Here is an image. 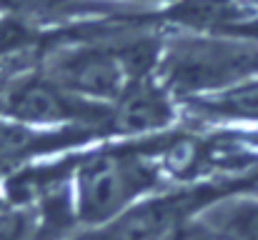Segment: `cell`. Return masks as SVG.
I'll list each match as a JSON object with an SVG mask.
<instances>
[{
	"label": "cell",
	"instance_id": "6da1fadb",
	"mask_svg": "<svg viewBox=\"0 0 258 240\" xmlns=\"http://www.w3.org/2000/svg\"><path fill=\"white\" fill-rule=\"evenodd\" d=\"M166 88L175 95L223 90L258 75V40L221 35L175 40L161 63Z\"/></svg>",
	"mask_w": 258,
	"mask_h": 240
},
{
	"label": "cell",
	"instance_id": "7a4b0ae2",
	"mask_svg": "<svg viewBox=\"0 0 258 240\" xmlns=\"http://www.w3.org/2000/svg\"><path fill=\"white\" fill-rule=\"evenodd\" d=\"M153 185L146 163L128 155H95L76 175V218L86 225H110Z\"/></svg>",
	"mask_w": 258,
	"mask_h": 240
},
{
	"label": "cell",
	"instance_id": "3957f363",
	"mask_svg": "<svg viewBox=\"0 0 258 240\" xmlns=\"http://www.w3.org/2000/svg\"><path fill=\"white\" fill-rule=\"evenodd\" d=\"M48 80L81 100H118L131 83L115 50L103 48L63 55L53 65V78Z\"/></svg>",
	"mask_w": 258,
	"mask_h": 240
},
{
	"label": "cell",
	"instance_id": "277c9868",
	"mask_svg": "<svg viewBox=\"0 0 258 240\" xmlns=\"http://www.w3.org/2000/svg\"><path fill=\"white\" fill-rule=\"evenodd\" d=\"M173 118V103L163 88L153 85L148 78L133 80L115 100L113 128L123 135L148 133L168 125Z\"/></svg>",
	"mask_w": 258,
	"mask_h": 240
},
{
	"label": "cell",
	"instance_id": "5b68a950",
	"mask_svg": "<svg viewBox=\"0 0 258 240\" xmlns=\"http://www.w3.org/2000/svg\"><path fill=\"white\" fill-rule=\"evenodd\" d=\"M88 100H81L53 80H28L18 85L8 98V113L25 123H58L68 118H78L86 113Z\"/></svg>",
	"mask_w": 258,
	"mask_h": 240
},
{
	"label": "cell",
	"instance_id": "8992f818",
	"mask_svg": "<svg viewBox=\"0 0 258 240\" xmlns=\"http://www.w3.org/2000/svg\"><path fill=\"white\" fill-rule=\"evenodd\" d=\"M211 240H258V200L236 198L203 213L198 225Z\"/></svg>",
	"mask_w": 258,
	"mask_h": 240
},
{
	"label": "cell",
	"instance_id": "52a82bcc",
	"mask_svg": "<svg viewBox=\"0 0 258 240\" xmlns=\"http://www.w3.org/2000/svg\"><path fill=\"white\" fill-rule=\"evenodd\" d=\"M168 15L185 28L226 33L233 25L248 20L253 13H248L241 0H178Z\"/></svg>",
	"mask_w": 258,
	"mask_h": 240
},
{
	"label": "cell",
	"instance_id": "ba28073f",
	"mask_svg": "<svg viewBox=\"0 0 258 240\" xmlns=\"http://www.w3.org/2000/svg\"><path fill=\"white\" fill-rule=\"evenodd\" d=\"M211 108L231 118H256L258 120V85H241L233 93L221 95V100L211 103Z\"/></svg>",
	"mask_w": 258,
	"mask_h": 240
},
{
	"label": "cell",
	"instance_id": "9c48e42d",
	"mask_svg": "<svg viewBox=\"0 0 258 240\" xmlns=\"http://www.w3.org/2000/svg\"><path fill=\"white\" fill-rule=\"evenodd\" d=\"M73 0H0V8L18 18H53L63 15Z\"/></svg>",
	"mask_w": 258,
	"mask_h": 240
},
{
	"label": "cell",
	"instance_id": "30bf717a",
	"mask_svg": "<svg viewBox=\"0 0 258 240\" xmlns=\"http://www.w3.org/2000/svg\"><path fill=\"white\" fill-rule=\"evenodd\" d=\"M35 240V223L23 210L0 208V240Z\"/></svg>",
	"mask_w": 258,
	"mask_h": 240
},
{
	"label": "cell",
	"instance_id": "8fae6325",
	"mask_svg": "<svg viewBox=\"0 0 258 240\" xmlns=\"http://www.w3.org/2000/svg\"><path fill=\"white\" fill-rule=\"evenodd\" d=\"M23 140H25V133H23V130L0 123V150H3V148H15V145H20Z\"/></svg>",
	"mask_w": 258,
	"mask_h": 240
},
{
	"label": "cell",
	"instance_id": "7c38bea8",
	"mask_svg": "<svg viewBox=\"0 0 258 240\" xmlns=\"http://www.w3.org/2000/svg\"><path fill=\"white\" fill-rule=\"evenodd\" d=\"M171 240H211V238H208L201 228H196L193 233H183V230H180V233H178V235H173Z\"/></svg>",
	"mask_w": 258,
	"mask_h": 240
}]
</instances>
